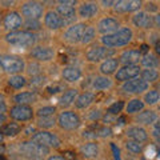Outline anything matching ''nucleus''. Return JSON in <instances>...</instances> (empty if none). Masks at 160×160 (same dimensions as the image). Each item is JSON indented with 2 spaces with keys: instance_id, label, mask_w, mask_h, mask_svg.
I'll return each mask as SVG.
<instances>
[{
  "instance_id": "4be33fe9",
  "label": "nucleus",
  "mask_w": 160,
  "mask_h": 160,
  "mask_svg": "<svg viewBox=\"0 0 160 160\" xmlns=\"http://www.w3.org/2000/svg\"><path fill=\"white\" fill-rule=\"evenodd\" d=\"M13 100L18 104H22V106H29V104H32L38 100V95L32 91H27V92H22V93L15 95Z\"/></svg>"
},
{
  "instance_id": "bb28decb",
  "label": "nucleus",
  "mask_w": 160,
  "mask_h": 160,
  "mask_svg": "<svg viewBox=\"0 0 160 160\" xmlns=\"http://www.w3.org/2000/svg\"><path fill=\"white\" fill-rule=\"evenodd\" d=\"M118 67H119V60L111 58V59L104 60L102 63V66H100V72L103 75H111L116 71Z\"/></svg>"
},
{
  "instance_id": "2eb2a0df",
  "label": "nucleus",
  "mask_w": 160,
  "mask_h": 160,
  "mask_svg": "<svg viewBox=\"0 0 160 160\" xmlns=\"http://www.w3.org/2000/svg\"><path fill=\"white\" fill-rule=\"evenodd\" d=\"M4 27H6V29H8V31H18V28L22 27L23 24V19L22 16H20V13L18 12H11L8 13L6 18H4Z\"/></svg>"
},
{
  "instance_id": "3c124183",
  "label": "nucleus",
  "mask_w": 160,
  "mask_h": 160,
  "mask_svg": "<svg viewBox=\"0 0 160 160\" xmlns=\"http://www.w3.org/2000/svg\"><path fill=\"white\" fill-rule=\"evenodd\" d=\"M59 4H64V6H75V4H76V2H75V0H60L59 2Z\"/></svg>"
},
{
  "instance_id": "e433bc0d",
  "label": "nucleus",
  "mask_w": 160,
  "mask_h": 160,
  "mask_svg": "<svg viewBox=\"0 0 160 160\" xmlns=\"http://www.w3.org/2000/svg\"><path fill=\"white\" fill-rule=\"evenodd\" d=\"M56 124V120L53 116H48V118H39L38 120V126L42 128H52Z\"/></svg>"
},
{
  "instance_id": "338daca9",
  "label": "nucleus",
  "mask_w": 160,
  "mask_h": 160,
  "mask_svg": "<svg viewBox=\"0 0 160 160\" xmlns=\"http://www.w3.org/2000/svg\"><path fill=\"white\" fill-rule=\"evenodd\" d=\"M0 160H7V159H6V158H4V156H3V155H0Z\"/></svg>"
},
{
  "instance_id": "5fc2aeb1",
  "label": "nucleus",
  "mask_w": 160,
  "mask_h": 160,
  "mask_svg": "<svg viewBox=\"0 0 160 160\" xmlns=\"http://www.w3.org/2000/svg\"><path fill=\"white\" fill-rule=\"evenodd\" d=\"M103 120H104V122H106V123H109V122H115V120H116V119H115L113 115H109V113H107L106 116L103 118Z\"/></svg>"
},
{
  "instance_id": "49530a36",
  "label": "nucleus",
  "mask_w": 160,
  "mask_h": 160,
  "mask_svg": "<svg viewBox=\"0 0 160 160\" xmlns=\"http://www.w3.org/2000/svg\"><path fill=\"white\" fill-rule=\"evenodd\" d=\"M47 91L49 93H58L60 91H64V86L63 84H52V86L47 87Z\"/></svg>"
},
{
  "instance_id": "f3484780",
  "label": "nucleus",
  "mask_w": 160,
  "mask_h": 160,
  "mask_svg": "<svg viewBox=\"0 0 160 160\" xmlns=\"http://www.w3.org/2000/svg\"><path fill=\"white\" fill-rule=\"evenodd\" d=\"M56 13L59 15L60 18H62L64 24L72 23L75 20V18H76V11H75V7H72V6H64V4H59Z\"/></svg>"
},
{
  "instance_id": "6e6d98bb",
  "label": "nucleus",
  "mask_w": 160,
  "mask_h": 160,
  "mask_svg": "<svg viewBox=\"0 0 160 160\" xmlns=\"http://www.w3.org/2000/svg\"><path fill=\"white\" fill-rule=\"evenodd\" d=\"M102 4L104 7H111V6H113V4H115V2H111V0H103Z\"/></svg>"
},
{
  "instance_id": "de8ad7c7",
  "label": "nucleus",
  "mask_w": 160,
  "mask_h": 160,
  "mask_svg": "<svg viewBox=\"0 0 160 160\" xmlns=\"http://www.w3.org/2000/svg\"><path fill=\"white\" fill-rule=\"evenodd\" d=\"M111 149L113 153V159L115 160H122V156H120V149L115 143H111Z\"/></svg>"
},
{
  "instance_id": "9d476101",
  "label": "nucleus",
  "mask_w": 160,
  "mask_h": 160,
  "mask_svg": "<svg viewBox=\"0 0 160 160\" xmlns=\"http://www.w3.org/2000/svg\"><path fill=\"white\" fill-rule=\"evenodd\" d=\"M11 118L18 120V122H27V120L32 119L33 116V111L29 106H22V104H18L11 108Z\"/></svg>"
},
{
  "instance_id": "37998d69",
  "label": "nucleus",
  "mask_w": 160,
  "mask_h": 160,
  "mask_svg": "<svg viewBox=\"0 0 160 160\" xmlns=\"http://www.w3.org/2000/svg\"><path fill=\"white\" fill-rule=\"evenodd\" d=\"M26 28H27V32H32V33H33V31H38V29L40 28L39 20L27 19V22H26Z\"/></svg>"
},
{
  "instance_id": "680f3d73",
  "label": "nucleus",
  "mask_w": 160,
  "mask_h": 160,
  "mask_svg": "<svg viewBox=\"0 0 160 160\" xmlns=\"http://www.w3.org/2000/svg\"><path fill=\"white\" fill-rule=\"evenodd\" d=\"M2 4H6V6L8 7V6H12L13 2H2Z\"/></svg>"
},
{
  "instance_id": "58836bf2",
  "label": "nucleus",
  "mask_w": 160,
  "mask_h": 160,
  "mask_svg": "<svg viewBox=\"0 0 160 160\" xmlns=\"http://www.w3.org/2000/svg\"><path fill=\"white\" fill-rule=\"evenodd\" d=\"M144 102L149 106H153V104H156L159 102V92L158 91H149L146 93V96H144Z\"/></svg>"
},
{
  "instance_id": "39448f33",
  "label": "nucleus",
  "mask_w": 160,
  "mask_h": 160,
  "mask_svg": "<svg viewBox=\"0 0 160 160\" xmlns=\"http://www.w3.org/2000/svg\"><path fill=\"white\" fill-rule=\"evenodd\" d=\"M31 142L39 144V146L46 147V148H49V147L58 148V147H60V144H62L60 143V139L56 136V135H53L51 132H47V131L35 132Z\"/></svg>"
},
{
  "instance_id": "c85d7f7f",
  "label": "nucleus",
  "mask_w": 160,
  "mask_h": 160,
  "mask_svg": "<svg viewBox=\"0 0 160 160\" xmlns=\"http://www.w3.org/2000/svg\"><path fill=\"white\" fill-rule=\"evenodd\" d=\"M78 98V91L76 89H67L66 92H64L62 95V98H60V104H62L63 107H68V106H71V104L76 100Z\"/></svg>"
},
{
  "instance_id": "412c9836",
  "label": "nucleus",
  "mask_w": 160,
  "mask_h": 160,
  "mask_svg": "<svg viewBox=\"0 0 160 160\" xmlns=\"http://www.w3.org/2000/svg\"><path fill=\"white\" fill-rule=\"evenodd\" d=\"M132 22L135 26L140 27V28H149V27H152V24H153L152 16L148 15L147 12H138L132 18Z\"/></svg>"
},
{
  "instance_id": "ddd939ff",
  "label": "nucleus",
  "mask_w": 160,
  "mask_h": 160,
  "mask_svg": "<svg viewBox=\"0 0 160 160\" xmlns=\"http://www.w3.org/2000/svg\"><path fill=\"white\" fill-rule=\"evenodd\" d=\"M140 6H142V2H139V0H120V2H115L113 8L116 12L124 13L138 11Z\"/></svg>"
},
{
  "instance_id": "7c9ffc66",
  "label": "nucleus",
  "mask_w": 160,
  "mask_h": 160,
  "mask_svg": "<svg viewBox=\"0 0 160 160\" xmlns=\"http://www.w3.org/2000/svg\"><path fill=\"white\" fill-rule=\"evenodd\" d=\"M20 131H22V127H20L18 123H8V124H4L2 127L0 133L6 135V136H16Z\"/></svg>"
},
{
  "instance_id": "c756f323",
  "label": "nucleus",
  "mask_w": 160,
  "mask_h": 160,
  "mask_svg": "<svg viewBox=\"0 0 160 160\" xmlns=\"http://www.w3.org/2000/svg\"><path fill=\"white\" fill-rule=\"evenodd\" d=\"M112 86V80L108 79L107 76H98L93 79L92 82V87L98 91H103V89H107Z\"/></svg>"
},
{
  "instance_id": "a18cd8bd",
  "label": "nucleus",
  "mask_w": 160,
  "mask_h": 160,
  "mask_svg": "<svg viewBox=\"0 0 160 160\" xmlns=\"http://www.w3.org/2000/svg\"><path fill=\"white\" fill-rule=\"evenodd\" d=\"M96 135H98V136H100V138H109V136H112V129L109 127H107V126L99 127Z\"/></svg>"
},
{
  "instance_id": "dca6fc26",
  "label": "nucleus",
  "mask_w": 160,
  "mask_h": 160,
  "mask_svg": "<svg viewBox=\"0 0 160 160\" xmlns=\"http://www.w3.org/2000/svg\"><path fill=\"white\" fill-rule=\"evenodd\" d=\"M31 56L40 62H49L55 56V51L51 47H35L31 51Z\"/></svg>"
},
{
  "instance_id": "c03bdc74",
  "label": "nucleus",
  "mask_w": 160,
  "mask_h": 160,
  "mask_svg": "<svg viewBox=\"0 0 160 160\" xmlns=\"http://www.w3.org/2000/svg\"><path fill=\"white\" fill-rule=\"evenodd\" d=\"M27 72L31 76H38V75H40V66L38 63H29L27 67Z\"/></svg>"
},
{
  "instance_id": "f03ea898",
  "label": "nucleus",
  "mask_w": 160,
  "mask_h": 160,
  "mask_svg": "<svg viewBox=\"0 0 160 160\" xmlns=\"http://www.w3.org/2000/svg\"><path fill=\"white\" fill-rule=\"evenodd\" d=\"M6 40L12 44V46H18V47H32L36 43V35L32 32H27V31H13L7 33Z\"/></svg>"
},
{
  "instance_id": "69168bd1",
  "label": "nucleus",
  "mask_w": 160,
  "mask_h": 160,
  "mask_svg": "<svg viewBox=\"0 0 160 160\" xmlns=\"http://www.w3.org/2000/svg\"><path fill=\"white\" fill-rule=\"evenodd\" d=\"M2 142H3V135L0 133V144H2Z\"/></svg>"
},
{
  "instance_id": "6ab92c4d",
  "label": "nucleus",
  "mask_w": 160,
  "mask_h": 160,
  "mask_svg": "<svg viewBox=\"0 0 160 160\" xmlns=\"http://www.w3.org/2000/svg\"><path fill=\"white\" fill-rule=\"evenodd\" d=\"M127 136L133 140V142H138V143H142V142H146L148 139V133L147 131L144 129L143 127H139V126H135V127H129L126 132Z\"/></svg>"
},
{
  "instance_id": "09e8293b",
  "label": "nucleus",
  "mask_w": 160,
  "mask_h": 160,
  "mask_svg": "<svg viewBox=\"0 0 160 160\" xmlns=\"http://www.w3.org/2000/svg\"><path fill=\"white\" fill-rule=\"evenodd\" d=\"M83 136L84 138H88V139H96L98 135H96V131H84L83 132Z\"/></svg>"
},
{
  "instance_id": "864d4df0",
  "label": "nucleus",
  "mask_w": 160,
  "mask_h": 160,
  "mask_svg": "<svg viewBox=\"0 0 160 160\" xmlns=\"http://www.w3.org/2000/svg\"><path fill=\"white\" fill-rule=\"evenodd\" d=\"M100 116H102V115H100V111H99V109H93L92 113H91V116H89V118H91L92 120H95V119H99Z\"/></svg>"
},
{
  "instance_id": "0eeeda50",
  "label": "nucleus",
  "mask_w": 160,
  "mask_h": 160,
  "mask_svg": "<svg viewBox=\"0 0 160 160\" xmlns=\"http://www.w3.org/2000/svg\"><path fill=\"white\" fill-rule=\"evenodd\" d=\"M43 4L39 2H28L26 4H23L22 7V13L26 16L27 19L31 20H39L43 16Z\"/></svg>"
},
{
  "instance_id": "cd10ccee",
  "label": "nucleus",
  "mask_w": 160,
  "mask_h": 160,
  "mask_svg": "<svg viewBox=\"0 0 160 160\" xmlns=\"http://www.w3.org/2000/svg\"><path fill=\"white\" fill-rule=\"evenodd\" d=\"M80 151H82V155H83L84 158H87V159H93V158L98 156V153H99V147H98L96 143L91 142V143L84 144Z\"/></svg>"
},
{
  "instance_id": "0e129e2a",
  "label": "nucleus",
  "mask_w": 160,
  "mask_h": 160,
  "mask_svg": "<svg viewBox=\"0 0 160 160\" xmlns=\"http://www.w3.org/2000/svg\"><path fill=\"white\" fill-rule=\"evenodd\" d=\"M3 152H4V147H0V155H3Z\"/></svg>"
},
{
  "instance_id": "79ce46f5",
  "label": "nucleus",
  "mask_w": 160,
  "mask_h": 160,
  "mask_svg": "<svg viewBox=\"0 0 160 160\" xmlns=\"http://www.w3.org/2000/svg\"><path fill=\"white\" fill-rule=\"evenodd\" d=\"M46 80H47V78L46 76H42V75H38V76H32V79H31V87H33V88H39V87H42L44 83H46Z\"/></svg>"
},
{
  "instance_id": "20e7f679",
  "label": "nucleus",
  "mask_w": 160,
  "mask_h": 160,
  "mask_svg": "<svg viewBox=\"0 0 160 160\" xmlns=\"http://www.w3.org/2000/svg\"><path fill=\"white\" fill-rule=\"evenodd\" d=\"M20 152L23 155H26L29 159H42L44 155H48L49 148H46L43 146L33 143V142H24L20 144Z\"/></svg>"
},
{
  "instance_id": "8fccbe9b",
  "label": "nucleus",
  "mask_w": 160,
  "mask_h": 160,
  "mask_svg": "<svg viewBox=\"0 0 160 160\" xmlns=\"http://www.w3.org/2000/svg\"><path fill=\"white\" fill-rule=\"evenodd\" d=\"M66 160H76V156H75V153L71 152V151H66L64 152V156H63Z\"/></svg>"
},
{
  "instance_id": "a878e982",
  "label": "nucleus",
  "mask_w": 160,
  "mask_h": 160,
  "mask_svg": "<svg viewBox=\"0 0 160 160\" xmlns=\"http://www.w3.org/2000/svg\"><path fill=\"white\" fill-rule=\"evenodd\" d=\"M93 100H95V95L92 92H84V93L80 95V96L76 98V100H75V106L80 109L87 108L88 106H91L93 103Z\"/></svg>"
},
{
  "instance_id": "72a5a7b5",
  "label": "nucleus",
  "mask_w": 160,
  "mask_h": 160,
  "mask_svg": "<svg viewBox=\"0 0 160 160\" xmlns=\"http://www.w3.org/2000/svg\"><path fill=\"white\" fill-rule=\"evenodd\" d=\"M26 83H27L26 78H23L22 75H12V76L9 78V80H8L9 86H11L12 88H16V89L24 87V86H26Z\"/></svg>"
},
{
  "instance_id": "a211bd4d",
  "label": "nucleus",
  "mask_w": 160,
  "mask_h": 160,
  "mask_svg": "<svg viewBox=\"0 0 160 160\" xmlns=\"http://www.w3.org/2000/svg\"><path fill=\"white\" fill-rule=\"evenodd\" d=\"M140 59H142V53L139 49H128L120 55L119 63H123L124 66H135Z\"/></svg>"
},
{
  "instance_id": "a19ab883",
  "label": "nucleus",
  "mask_w": 160,
  "mask_h": 160,
  "mask_svg": "<svg viewBox=\"0 0 160 160\" xmlns=\"http://www.w3.org/2000/svg\"><path fill=\"white\" fill-rule=\"evenodd\" d=\"M126 147L128 151H131L132 153H140L142 152V144L138 142H133V140H128L126 143Z\"/></svg>"
},
{
  "instance_id": "bf43d9fd",
  "label": "nucleus",
  "mask_w": 160,
  "mask_h": 160,
  "mask_svg": "<svg viewBox=\"0 0 160 160\" xmlns=\"http://www.w3.org/2000/svg\"><path fill=\"white\" fill-rule=\"evenodd\" d=\"M48 160H66V159H64L63 156H51Z\"/></svg>"
},
{
  "instance_id": "6e6552de",
  "label": "nucleus",
  "mask_w": 160,
  "mask_h": 160,
  "mask_svg": "<svg viewBox=\"0 0 160 160\" xmlns=\"http://www.w3.org/2000/svg\"><path fill=\"white\" fill-rule=\"evenodd\" d=\"M115 55V49L107 47H93L87 51V59L89 62H100L103 59H111Z\"/></svg>"
},
{
  "instance_id": "f8f14e48",
  "label": "nucleus",
  "mask_w": 160,
  "mask_h": 160,
  "mask_svg": "<svg viewBox=\"0 0 160 160\" xmlns=\"http://www.w3.org/2000/svg\"><path fill=\"white\" fill-rule=\"evenodd\" d=\"M86 28V24L83 23H78V24H73V26L69 27L66 33H64V39L67 40L68 43H79L82 40V35H83V31Z\"/></svg>"
},
{
  "instance_id": "2f4dec72",
  "label": "nucleus",
  "mask_w": 160,
  "mask_h": 160,
  "mask_svg": "<svg viewBox=\"0 0 160 160\" xmlns=\"http://www.w3.org/2000/svg\"><path fill=\"white\" fill-rule=\"evenodd\" d=\"M142 64L148 69H153L159 66V60L155 55L147 53V55H144V56H142Z\"/></svg>"
},
{
  "instance_id": "e2e57ef3",
  "label": "nucleus",
  "mask_w": 160,
  "mask_h": 160,
  "mask_svg": "<svg viewBox=\"0 0 160 160\" xmlns=\"http://www.w3.org/2000/svg\"><path fill=\"white\" fill-rule=\"evenodd\" d=\"M2 103H4V96H3V95H0V104H2Z\"/></svg>"
},
{
  "instance_id": "4468645a",
  "label": "nucleus",
  "mask_w": 160,
  "mask_h": 160,
  "mask_svg": "<svg viewBox=\"0 0 160 160\" xmlns=\"http://www.w3.org/2000/svg\"><path fill=\"white\" fill-rule=\"evenodd\" d=\"M119 29V22L116 19H112V18H104L99 22L98 24V31L100 33L104 35H109V33H113L115 31Z\"/></svg>"
},
{
  "instance_id": "052dcab7",
  "label": "nucleus",
  "mask_w": 160,
  "mask_h": 160,
  "mask_svg": "<svg viewBox=\"0 0 160 160\" xmlns=\"http://www.w3.org/2000/svg\"><path fill=\"white\" fill-rule=\"evenodd\" d=\"M6 115H3V113H0V126H2V124L4 123V122H6Z\"/></svg>"
},
{
  "instance_id": "774afa93",
  "label": "nucleus",
  "mask_w": 160,
  "mask_h": 160,
  "mask_svg": "<svg viewBox=\"0 0 160 160\" xmlns=\"http://www.w3.org/2000/svg\"><path fill=\"white\" fill-rule=\"evenodd\" d=\"M28 160H43V159H28Z\"/></svg>"
},
{
  "instance_id": "f704fd0d",
  "label": "nucleus",
  "mask_w": 160,
  "mask_h": 160,
  "mask_svg": "<svg viewBox=\"0 0 160 160\" xmlns=\"http://www.w3.org/2000/svg\"><path fill=\"white\" fill-rule=\"evenodd\" d=\"M95 38V28L91 27V26H86V28H84V31H83V35H82V42L83 44H88V43H91L92 40Z\"/></svg>"
},
{
  "instance_id": "aec40b11",
  "label": "nucleus",
  "mask_w": 160,
  "mask_h": 160,
  "mask_svg": "<svg viewBox=\"0 0 160 160\" xmlns=\"http://www.w3.org/2000/svg\"><path fill=\"white\" fill-rule=\"evenodd\" d=\"M44 23H46V26L49 29H59V28H62V27L66 26V24L63 23L62 18H60L55 11L47 12L46 18H44Z\"/></svg>"
},
{
  "instance_id": "4d7b16f0",
  "label": "nucleus",
  "mask_w": 160,
  "mask_h": 160,
  "mask_svg": "<svg viewBox=\"0 0 160 160\" xmlns=\"http://www.w3.org/2000/svg\"><path fill=\"white\" fill-rule=\"evenodd\" d=\"M118 124L119 126H124V124H126V116H120V118H118Z\"/></svg>"
},
{
  "instance_id": "423d86ee",
  "label": "nucleus",
  "mask_w": 160,
  "mask_h": 160,
  "mask_svg": "<svg viewBox=\"0 0 160 160\" xmlns=\"http://www.w3.org/2000/svg\"><path fill=\"white\" fill-rule=\"evenodd\" d=\"M58 123L63 129L72 131V129H76L80 126V118L79 115H76L72 111H64L59 115Z\"/></svg>"
},
{
  "instance_id": "393cba45",
  "label": "nucleus",
  "mask_w": 160,
  "mask_h": 160,
  "mask_svg": "<svg viewBox=\"0 0 160 160\" xmlns=\"http://www.w3.org/2000/svg\"><path fill=\"white\" fill-rule=\"evenodd\" d=\"M98 13V6L96 3H84L79 8V15L84 19H89Z\"/></svg>"
},
{
  "instance_id": "c9c22d12",
  "label": "nucleus",
  "mask_w": 160,
  "mask_h": 160,
  "mask_svg": "<svg viewBox=\"0 0 160 160\" xmlns=\"http://www.w3.org/2000/svg\"><path fill=\"white\" fill-rule=\"evenodd\" d=\"M144 107V103L142 102V100H139V99H132L131 102L128 103V106H127V112L128 113H135V112H139V111H142Z\"/></svg>"
},
{
  "instance_id": "4c0bfd02",
  "label": "nucleus",
  "mask_w": 160,
  "mask_h": 160,
  "mask_svg": "<svg viewBox=\"0 0 160 160\" xmlns=\"http://www.w3.org/2000/svg\"><path fill=\"white\" fill-rule=\"evenodd\" d=\"M124 108V102L123 100H118V102H115L113 104H111V106L108 107V109H107V113H109V115H118L119 112H122V109Z\"/></svg>"
},
{
  "instance_id": "7ed1b4c3",
  "label": "nucleus",
  "mask_w": 160,
  "mask_h": 160,
  "mask_svg": "<svg viewBox=\"0 0 160 160\" xmlns=\"http://www.w3.org/2000/svg\"><path fill=\"white\" fill-rule=\"evenodd\" d=\"M0 67L8 73L18 75L24 69L26 64L23 59L15 55H0Z\"/></svg>"
},
{
  "instance_id": "1a4fd4ad",
  "label": "nucleus",
  "mask_w": 160,
  "mask_h": 160,
  "mask_svg": "<svg viewBox=\"0 0 160 160\" xmlns=\"http://www.w3.org/2000/svg\"><path fill=\"white\" fill-rule=\"evenodd\" d=\"M139 75H140V67L138 64H135V66L122 67L115 73V78H116V80H119V82H128V80H131V79L138 78Z\"/></svg>"
},
{
  "instance_id": "603ef678",
  "label": "nucleus",
  "mask_w": 160,
  "mask_h": 160,
  "mask_svg": "<svg viewBox=\"0 0 160 160\" xmlns=\"http://www.w3.org/2000/svg\"><path fill=\"white\" fill-rule=\"evenodd\" d=\"M139 51H140V53H148V51H149V46H148V44H142V47H140V49H139Z\"/></svg>"
},
{
  "instance_id": "b1692460",
  "label": "nucleus",
  "mask_w": 160,
  "mask_h": 160,
  "mask_svg": "<svg viewBox=\"0 0 160 160\" xmlns=\"http://www.w3.org/2000/svg\"><path fill=\"white\" fill-rule=\"evenodd\" d=\"M156 120H158V115L155 111H143L136 118V122H139L140 124H144V126H151V124L156 123Z\"/></svg>"
},
{
  "instance_id": "f257e3e1",
  "label": "nucleus",
  "mask_w": 160,
  "mask_h": 160,
  "mask_svg": "<svg viewBox=\"0 0 160 160\" xmlns=\"http://www.w3.org/2000/svg\"><path fill=\"white\" fill-rule=\"evenodd\" d=\"M132 40V31L129 28H119L113 33L104 35L102 38V43L107 48H115V47H123Z\"/></svg>"
},
{
  "instance_id": "13d9d810",
  "label": "nucleus",
  "mask_w": 160,
  "mask_h": 160,
  "mask_svg": "<svg viewBox=\"0 0 160 160\" xmlns=\"http://www.w3.org/2000/svg\"><path fill=\"white\" fill-rule=\"evenodd\" d=\"M153 136L155 138H159V128H158V124H155V129H153Z\"/></svg>"
},
{
  "instance_id": "473e14b6",
  "label": "nucleus",
  "mask_w": 160,
  "mask_h": 160,
  "mask_svg": "<svg viewBox=\"0 0 160 160\" xmlns=\"http://www.w3.org/2000/svg\"><path fill=\"white\" fill-rule=\"evenodd\" d=\"M140 76H142V80L143 82H146L147 84L148 83H152L155 80H158L159 78V72L156 69H143V71H140Z\"/></svg>"
},
{
  "instance_id": "9b49d317",
  "label": "nucleus",
  "mask_w": 160,
  "mask_h": 160,
  "mask_svg": "<svg viewBox=\"0 0 160 160\" xmlns=\"http://www.w3.org/2000/svg\"><path fill=\"white\" fill-rule=\"evenodd\" d=\"M147 88L148 84L139 78L131 79L123 84V91L126 93H142L143 91H147Z\"/></svg>"
},
{
  "instance_id": "ea45409f",
  "label": "nucleus",
  "mask_w": 160,
  "mask_h": 160,
  "mask_svg": "<svg viewBox=\"0 0 160 160\" xmlns=\"http://www.w3.org/2000/svg\"><path fill=\"white\" fill-rule=\"evenodd\" d=\"M55 112H56V108L52 107V106H48V107L39 108L36 113H38L39 118H48V116H53Z\"/></svg>"
},
{
  "instance_id": "5701e85b",
  "label": "nucleus",
  "mask_w": 160,
  "mask_h": 160,
  "mask_svg": "<svg viewBox=\"0 0 160 160\" xmlns=\"http://www.w3.org/2000/svg\"><path fill=\"white\" fill-rule=\"evenodd\" d=\"M62 75H63L64 80H67L69 83H73V82H78V80L82 78V71H80L78 67L69 66V67H66L63 69Z\"/></svg>"
}]
</instances>
